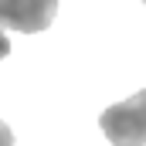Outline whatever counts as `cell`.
<instances>
[{"label": "cell", "mask_w": 146, "mask_h": 146, "mask_svg": "<svg viewBox=\"0 0 146 146\" xmlns=\"http://www.w3.org/2000/svg\"><path fill=\"white\" fill-rule=\"evenodd\" d=\"M99 126L112 146H146V88L109 106L99 115Z\"/></svg>", "instance_id": "obj_1"}, {"label": "cell", "mask_w": 146, "mask_h": 146, "mask_svg": "<svg viewBox=\"0 0 146 146\" xmlns=\"http://www.w3.org/2000/svg\"><path fill=\"white\" fill-rule=\"evenodd\" d=\"M58 14V0H0V24L21 34L44 31Z\"/></svg>", "instance_id": "obj_2"}, {"label": "cell", "mask_w": 146, "mask_h": 146, "mask_svg": "<svg viewBox=\"0 0 146 146\" xmlns=\"http://www.w3.org/2000/svg\"><path fill=\"white\" fill-rule=\"evenodd\" d=\"M10 54V37H7V31H3V24H0V61Z\"/></svg>", "instance_id": "obj_3"}, {"label": "cell", "mask_w": 146, "mask_h": 146, "mask_svg": "<svg viewBox=\"0 0 146 146\" xmlns=\"http://www.w3.org/2000/svg\"><path fill=\"white\" fill-rule=\"evenodd\" d=\"M0 146H14V133H10L3 122H0Z\"/></svg>", "instance_id": "obj_4"}, {"label": "cell", "mask_w": 146, "mask_h": 146, "mask_svg": "<svg viewBox=\"0 0 146 146\" xmlns=\"http://www.w3.org/2000/svg\"><path fill=\"white\" fill-rule=\"evenodd\" d=\"M143 3H146V0H143Z\"/></svg>", "instance_id": "obj_5"}]
</instances>
